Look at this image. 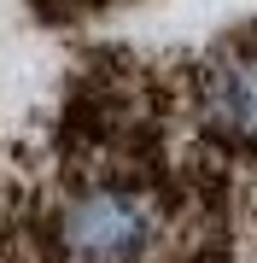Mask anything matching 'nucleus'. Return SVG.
<instances>
[{
  "instance_id": "obj_2",
  "label": "nucleus",
  "mask_w": 257,
  "mask_h": 263,
  "mask_svg": "<svg viewBox=\"0 0 257 263\" xmlns=\"http://www.w3.org/2000/svg\"><path fill=\"white\" fill-rule=\"evenodd\" d=\"M193 123L216 152H257V41H222L193 76Z\"/></svg>"
},
{
  "instance_id": "obj_1",
  "label": "nucleus",
  "mask_w": 257,
  "mask_h": 263,
  "mask_svg": "<svg viewBox=\"0 0 257 263\" xmlns=\"http://www.w3.org/2000/svg\"><path fill=\"white\" fill-rule=\"evenodd\" d=\"M53 263H158L175 252L164 187L134 164H94L47 205L41 222Z\"/></svg>"
}]
</instances>
